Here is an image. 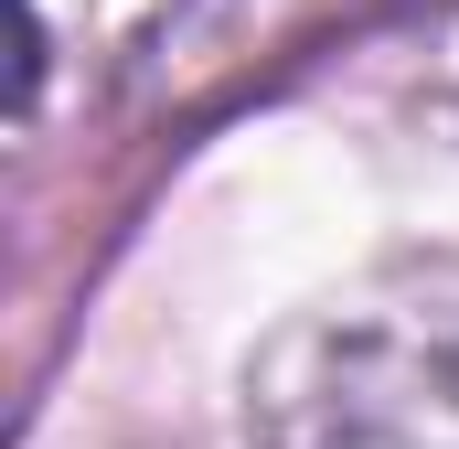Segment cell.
Wrapping results in <instances>:
<instances>
[{
	"label": "cell",
	"instance_id": "obj_1",
	"mask_svg": "<svg viewBox=\"0 0 459 449\" xmlns=\"http://www.w3.org/2000/svg\"><path fill=\"white\" fill-rule=\"evenodd\" d=\"M256 449H459V257L310 311L246 385Z\"/></svg>",
	"mask_w": 459,
	"mask_h": 449
}]
</instances>
